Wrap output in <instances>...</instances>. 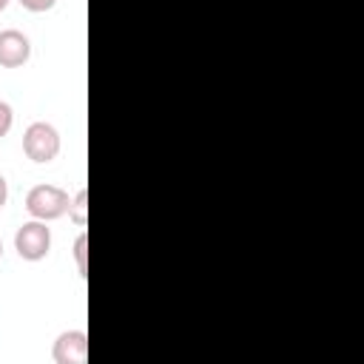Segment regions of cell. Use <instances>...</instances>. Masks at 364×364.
Masks as SVG:
<instances>
[{"mask_svg": "<svg viewBox=\"0 0 364 364\" xmlns=\"http://www.w3.org/2000/svg\"><path fill=\"white\" fill-rule=\"evenodd\" d=\"M68 193L57 185H34L28 193H26V210L40 219V222H51V219H60L65 210H68Z\"/></svg>", "mask_w": 364, "mask_h": 364, "instance_id": "cell-1", "label": "cell"}, {"mask_svg": "<svg viewBox=\"0 0 364 364\" xmlns=\"http://www.w3.org/2000/svg\"><path fill=\"white\" fill-rule=\"evenodd\" d=\"M51 358L57 364H85V358H88V336L82 330L60 333L54 347H51Z\"/></svg>", "mask_w": 364, "mask_h": 364, "instance_id": "cell-4", "label": "cell"}, {"mask_svg": "<svg viewBox=\"0 0 364 364\" xmlns=\"http://www.w3.org/2000/svg\"><path fill=\"white\" fill-rule=\"evenodd\" d=\"M14 250H17V256L26 259V262H40V259H46L48 250H51V230L46 228V222L31 219V222L20 225L17 233H14Z\"/></svg>", "mask_w": 364, "mask_h": 364, "instance_id": "cell-3", "label": "cell"}, {"mask_svg": "<svg viewBox=\"0 0 364 364\" xmlns=\"http://www.w3.org/2000/svg\"><path fill=\"white\" fill-rule=\"evenodd\" d=\"M6 6H9V0H0V11H3V9H6Z\"/></svg>", "mask_w": 364, "mask_h": 364, "instance_id": "cell-11", "label": "cell"}, {"mask_svg": "<svg viewBox=\"0 0 364 364\" xmlns=\"http://www.w3.org/2000/svg\"><path fill=\"white\" fill-rule=\"evenodd\" d=\"M6 199H9V185H6V179L0 176V208L6 205Z\"/></svg>", "mask_w": 364, "mask_h": 364, "instance_id": "cell-10", "label": "cell"}, {"mask_svg": "<svg viewBox=\"0 0 364 364\" xmlns=\"http://www.w3.org/2000/svg\"><path fill=\"white\" fill-rule=\"evenodd\" d=\"M74 262H77V273L85 279L88 276V233H80L74 242Z\"/></svg>", "mask_w": 364, "mask_h": 364, "instance_id": "cell-7", "label": "cell"}, {"mask_svg": "<svg viewBox=\"0 0 364 364\" xmlns=\"http://www.w3.org/2000/svg\"><path fill=\"white\" fill-rule=\"evenodd\" d=\"M11 122H14V111H11L9 102L0 100V136H6L11 131Z\"/></svg>", "mask_w": 364, "mask_h": 364, "instance_id": "cell-8", "label": "cell"}, {"mask_svg": "<svg viewBox=\"0 0 364 364\" xmlns=\"http://www.w3.org/2000/svg\"><path fill=\"white\" fill-rule=\"evenodd\" d=\"M0 259H3V242H0Z\"/></svg>", "mask_w": 364, "mask_h": 364, "instance_id": "cell-12", "label": "cell"}, {"mask_svg": "<svg viewBox=\"0 0 364 364\" xmlns=\"http://www.w3.org/2000/svg\"><path fill=\"white\" fill-rule=\"evenodd\" d=\"M54 3L57 0H20V6L28 9V11H48Z\"/></svg>", "mask_w": 364, "mask_h": 364, "instance_id": "cell-9", "label": "cell"}, {"mask_svg": "<svg viewBox=\"0 0 364 364\" xmlns=\"http://www.w3.org/2000/svg\"><path fill=\"white\" fill-rule=\"evenodd\" d=\"M68 219L77 225V228H85L88 225V191L80 188L77 196L68 202Z\"/></svg>", "mask_w": 364, "mask_h": 364, "instance_id": "cell-6", "label": "cell"}, {"mask_svg": "<svg viewBox=\"0 0 364 364\" xmlns=\"http://www.w3.org/2000/svg\"><path fill=\"white\" fill-rule=\"evenodd\" d=\"M23 151L37 165L51 162L60 154V134H57V128L48 125V122H31L26 128V134H23Z\"/></svg>", "mask_w": 364, "mask_h": 364, "instance_id": "cell-2", "label": "cell"}, {"mask_svg": "<svg viewBox=\"0 0 364 364\" xmlns=\"http://www.w3.org/2000/svg\"><path fill=\"white\" fill-rule=\"evenodd\" d=\"M31 57V43L23 31L6 28L0 31V68H20Z\"/></svg>", "mask_w": 364, "mask_h": 364, "instance_id": "cell-5", "label": "cell"}]
</instances>
